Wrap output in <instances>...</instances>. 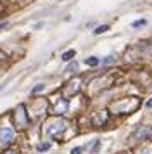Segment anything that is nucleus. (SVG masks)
Listing matches in <instances>:
<instances>
[{
	"mask_svg": "<svg viewBox=\"0 0 152 154\" xmlns=\"http://www.w3.org/2000/svg\"><path fill=\"white\" fill-rule=\"evenodd\" d=\"M145 19H140V21H135V23H131V28H140V26H144L145 24Z\"/></svg>",
	"mask_w": 152,
	"mask_h": 154,
	"instance_id": "9",
	"label": "nucleus"
},
{
	"mask_svg": "<svg viewBox=\"0 0 152 154\" xmlns=\"http://www.w3.org/2000/svg\"><path fill=\"white\" fill-rule=\"evenodd\" d=\"M64 128H66V123H64L62 119H55L52 123H48V126L45 128V132H47L48 135H57V133L62 132Z\"/></svg>",
	"mask_w": 152,
	"mask_h": 154,
	"instance_id": "1",
	"label": "nucleus"
},
{
	"mask_svg": "<svg viewBox=\"0 0 152 154\" xmlns=\"http://www.w3.org/2000/svg\"><path fill=\"white\" fill-rule=\"evenodd\" d=\"M43 88H45V85H36V87H35V88H33V94H38V92H41V90H43Z\"/></svg>",
	"mask_w": 152,
	"mask_h": 154,
	"instance_id": "10",
	"label": "nucleus"
},
{
	"mask_svg": "<svg viewBox=\"0 0 152 154\" xmlns=\"http://www.w3.org/2000/svg\"><path fill=\"white\" fill-rule=\"evenodd\" d=\"M73 69H76V63H73V64L68 68V71H73Z\"/></svg>",
	"mask_w": 152,
	"mask_h": 154,
	"instance_id": "16",
	"label": "nucleus"
},
{
	"mask_svg": "<svg viewBox=\"0 0 152 154\" xmlns=\"http://www.w3.org/2000/svg\"><path fill=\"white\" fill-rule=\"evenodd\" d=\"M112 61H114L112 57H105V59H104L102 63H104V64H111V63H112Z\"/></svg>",
	"mask_w": 152,
	"mask_h": 154,
	"instance_id": "14",
	"label": "nucleus"
},
{
	"mask_svg": "<svg viewBox=\"0 0 152 154\" xmlns=\"http://www.w3.org/2000/svg\"><path fill=\"white\" fill-rule=\"evenodd\" d=\"M74 56H76V52L71 49V50H68V52H64V54H62V61H71Z\"/></svg>",
	"mask_w": 152,
	"mask_h": 154,
	"instance_id": "5",
	"label": "nucleus"
},
{
	"mask_svg": "<svg viewBox=\"0 0 152 154\" xmlns=\"http://www.w3.org/2000/svg\"><path fill=\"white\" fill-rule=\"evenodd\" d=\"M105 118H107V114L102 111V114H99L97 118H93V121H95V123H104V121H105Z\"/></svg>",
	"mask_w": 152,
	"mask_h": 154,
	"instance_id": "8",
	"label": "nucleus"
},
{
	"mask_svg": "<svg viewBox=\"0 0 152 154\" xmlns=\"http://www.w3.org/2000/svg\"><path fill=\"white\" fill-rule=\"evenodd\" d=\"M48 147H50V144H40V146H38V151L43 152V151H47Z\"/></svg>",
	"mask_w": 152,
	"mask_h": 154,
	"instance_id": "11",
	"label": "nucleus"
},
{
	"mask_svg": "<svg viewBox=\"0 0 152 154\" xmlns=\"http://www.w3.org/2000/svg\"><path fill=\"white\" fill-rule=\"evenodd\" d=\"M28 123V118H26V111H24V106H19L16 109V125L17 128H24Z\"/></svg>",
	"mask_w": 152,
	"mask_h": 154,
	"instance_id": "2",
	"label": "nucleus"
},
{
	"mask_svg": "<svg viewBox=\"0 0 152 154\" xmlns=\"http://www.w3.org/2000/svg\"><path fill=\"white\" fill-rule=\"evenodd\" d=\"M107 29H109V26H107V24H102V26H99L97 29H93V33H95V35H100V33L107 31Z\"/></svg>",
	"mask_w": 152,
	"mask_h": 154,
	"instance_id": "7",
	"label": "nucleus"
},
{
	"mask_svg": "<svg viewBox=\"0 0 152 154\" xmlns=\"http://www.w3.org/2000/svg\"><path fill=\"white\" fill-rule=\"evenodd\" d=\"M145 106H147V107H152V99H150V100H147V102H145Z\"/></svg>",
	"mask_w": 152,
	"mask_h": 154,
	"instance_id": "17",
	"label": "nucleus"
},
{
	"mask_svg": "<svg viewBox=\"0 0 152 154\" xmlns=\"http://www.w3.org/2000/svg\"><path fill=\"white\" fill-rule=\"evenodd\" d=\"M149 133H150V128L149 126H140L137 132L133 133V140H144L149 137Z\"/></svg>",
	"mask_w": 152,
	"mask_h": 154,
	"instance_id": "4",
	"label": "nucleus"
},
{
	"mask_svg": "<svg viewBox=\"0 0 152 154\" xmlns=\"http://www.w3.org/2000/svg\"><path fill=\"white\" fill-rule=\"evenodd\" d=\"M150 92H152V85H150Z\"/></svg>",
	"mask_w": 152,
	"mask_h": 154,
	"instance_id": "20",
	"label": "nucleus"
},
{
	"mask_svg": "<svg viewBox=\"0 0 152 154\" xmlns=\"http://www.w3.org/2000/svg\"><path fill=\"white\" fill-rule=\"evenodd\" d=\"M99 146H100V140H95V144H92V151H97V149H99Z\"/></svg>",
	"mask_w": 152,
	"mask_h": 154,
	"instance_id": "12",
	"label": "nucleus"
},
{
	"mask_svg": "<svg viewBox=\"0 0 152 154\" xmlns=\"http://www.w3.org/2000/svg\"><path fill=\"white\" fill-rule=\"evenodd\" d=\"M12 139H14V130L12 128L2 126V128H0V142H2V144H9Z\"/></svg>",
	"mask_w": 152,
	"mask_h": 154,
	"instance_id": "3",
	"label": "nucleus"
},
{
	"mask_svg": "<svg viewBox=\"0 0 152 154\" xmlns=\"http://www.w3.org/2000/svg\"><path fill=\"white\" fill-rule=\"evenodd\" d=\"M71 154H81V147H74V149L71 151Z\"/></svg>",
	"mask_w": 152,
	"mask_h": 154,
	"instance_id": "13",
	"label": "nucleus"
},
{
	"mask_svg": "<svg viewBox=\"0 0 152 154\" xmlns=\"http://www.w3.org/2000/svg\"><path fill=\"white\" fill-rule=\"evenodd\" d=\"M5 154H16V152H14V151H7Z\"/></svg>",
	"mask_w": 152,
	"mask_h": 154,
	"instance_id": "18",
	"label": "nucleus"
},
{
	"mask_svg": "<svg viewBox=\"0 0 152 154\" xmlns=\"http://www.w3.org/2000/svg\"><path fill=\"white\" fill-rule=\"evenodd\" d=\"M85 63L88 64V66H97V64L100 63V61H99V57H88V59H87Z\"/></svg>",
	"mask_w": 152,
	"mask_h": 154,
	"instance_id": "6",
	"label": "nucleus"
},
{
	"mask_svg": "<svg viewBox=\"0 0 152 154\" xmlns=\"http://www.w3.org/2000/svg\"><path fill=\"white\" fill-rule=\"evenodd\" d=\"M4 26H5V23H4V24H0V29H2V28H4Z\"/></svg>",
	"mask_w": 152,
	"mask_h": 154,
	"instance_id": "19",
	"label": "nucleus"
},
{
	"mask_svg": "<svg viewBox=\"0 0 152 154\" xmlns=\"http://www.w3.org/2000/svg\"><path fill=\"white\" fill-rule=\"evenodd\" d=\"M138 154H150V151H149V147H145V149H142Z\"/></svg>",
	"mask_w": 152,
	"mask_h": 154,
	"instance_id": "15",
	"label": "nucleus"
}]
</instances>
